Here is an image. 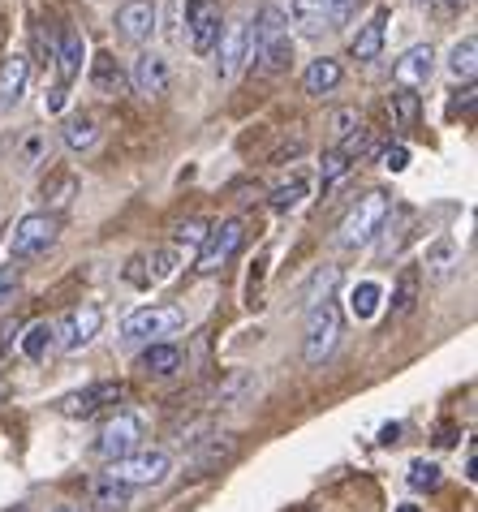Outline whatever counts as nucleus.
<instances>
[{"label":"nucleus","mask_w":478,"mask_h":512,"mask_svg":"<svg viewBox=\"0 0 478 512\" xmlns=\"http://www.w3.org/2000/svg\"><path fill=\"white\" fill-rule=\"evenodd\" d=\"M388 211H392V194H388V190H367L354 207H349V216L341 220L336 246H341V250H362V246H371V241L379 237V229H384Z\"/></svg>","instance_id":"1"},{"label":"nucleus","mask_w":478,"mask_h":512,"mask_svg":"<svg viewBox=\"0 0 478 512\" xmlns=\"http://www.w3.org/2000/svg\"><path fill=\"white\" fill-rule=\"evenodd\" d=\"M181 327H186V310L173 302H151L143 310H134V315H125L121 340L125 345H160V340L181 332Z\"/></svg>","instance_id":"2"},{"label":"nucleus","mask_w":478,"mask_h":512,"mask_svg":"<svg viewBox=\"0 0 478 512\" xmlns=\"http://www.w3.org/2000/svg\"><path fill=\"white\" fill-rule=\"evenodd\" d=\"M143 435H147V426L138 414H130V409H121V414H112L104 426H100V435H95V444L91 452L100 461H121V457H130V452L143 448Z\"/></svg>","instance_id":"3"},{"label":"nucleus","mask_w":478,"mask_h":512,"mask_svg":"<svg viewBox=\"0 0 478 512\" xmlns=\"http://www.w3.org/2000/svg\"><path fill=\"white\" fill-rule=\"evenodd\" d=\"M336 340H341V306L328 297V302L311 306V315H306V336H302L306 366H323V362H328V353L336 349Z\"/></svg>","instance_id":"4"},{"label":"nucleus","mask_w":478,"mask_h":512,"mask_svg":"<svg viewBox=\"0 0 478 512\" xmlns=\"http://www.w3.org/2000/svg\"><path fill=\"white\" fill-rule=\"evenodd\" d=\"M168 469H173L168 452H160V448H138V452H130V457L112 461L108 465V478L134 491V487H160V482L168 478Z\"/></svg>","instance_id":"5"},{"label":"nucleus","mask_w":478,"mask_h":512,"mask_svg":"<svg viewBox=\"0 0 478 512\" xmlns=\"http://www.w3.org/2000/svg\"><path fill=\"white\" fill-rule=\"evenodd\" d=\"M61 233V220L52 216V211H26V216L13 224V241H9V254L18 263L35 259V254H48V246Z\"/></svg>","instance_id":"6"},{"label":"nucleus","mask_w":478,"mask_h":512,"mask_svg":"<svg viewBox=\"0 0 478 512\" xmlns=\"http://www.w3.org/2000/svg\"><path fill=\"white\" fill-rule=\"evenodd\" d=\"M224 31V5L220 0H186V39L194 56H212Z\"/></svg>","instance_id":"7"},{"label":"nucleus","mask_w":478,"mask_h":512,"mask_svg":"<svg viewBox=\"0 0 478 512\" xmlns=\"http://www.w3.org/2000/svg\"><path fill=\"white\" fill-rule=\"evenodd\" d=\"M242 241H246V224L242 220H220V224H212L207 237H203V246H199V263H194V272H199V276L220 272V267L229 263L237 250H242Z\"/></svg>","instance_id":"8"},{"label":"nucleus","mask_w":478,"mask_h":512,"mask_svg":"<svg viewBox=\"0 0 478 512\" xmlns=\"http://www.w3.org/2000/svg\"><path fill=\"white\" fill-rule=\"evenodd\" d=\"M100 327H104V310L95 302H82V306L69 310L61 327H56V345L65 353H82L95 336H100Z\"/></svg>","instance_id":"9"},{"label":"nucleus","mask_w":478,"mask_h":512,"mask_svg":"<svg viewBox=\"0 0 478 512\" xmlns=\"http://www.w3.org/2000/svg\"><path fill=\"white\" fill-rule=\"evenodd\" d=\"M160 26V5L156 0H125V5L117 9V35L125 39V44H138L143 48L151 35H156Z\"/></svg>","instance_id":"10"},{"label":"nucleus","mask_w":478,"mask_h":512,"mask_svg":"<svg viewBox=\"0 0 478 512\" xmlns=\"http://www.w3.org/2000/svg\"><path fill=\"white\" fill-rule=\"evenodd\" d=\"M435 74V48L431 44H414L397 56V65H392V82H397V91H418L427 87Z\"/></svg>","instance_id":"11"},{"label":"nucleus","mask_w":478,"mask_h":512,"mask_svg":"<svg viewBox=\"0 0 478 512\" xmlns=\"http://www.w3.org/2000/svg\"><path fill=\"white\" fill-rule=\"evenodd\" d=\"M121 383H91V388H82V392H69L56 401V414L61 418H91V414H100L104 405L112 401H121Z\"/></svg>","instance_id":"12"},{"label":"nucleus","mask_w":478,"mask_h":512,"mask_svg":"<svg viewBox=\"0 0 478 512\" xmlns=\"http://www.w3.org/2000/svg\"><path fill=\"white\" fill-rule=\"evenodd\" d=\"M130 82H134V91H138V95H147V99H164L168 82H173V69H168V56H160L156 48L138 52Z\"/></svg>","instance_id":"13"},{"label":"nucleus","mask_w":478,"mask_h":512,"mask_svg":"<svg viewBox=\"0 0 478 512\" xmlns=\"http://www.w3.org/2000/svg\"><path fill=\"white\" fill-rule=\"evenodd\" d=\"M410 237H414V211L392 203L388 220H384V229H379V259H384V263H388V259H397Z\"/></svg>","instance_id":"14"},{"label":"nucleus","mask_w":478,"mask_h":512,"mask_svg":"<svg viewBox=\"0 0 478 512\" xmlns=\"http://www.w3.org/2000/svg\"><path fill=\"white\" fill-rule=\"evenodd\" d=\"M216 52H220V78H237V69L246 65V18L224 22Z\"/></svg>","instance_id":"15"},{"label":"nucleus","mask_w":478,"mask_h":512,"mask_svg":"<svg viewBox=\"0 0 478 512\" xmlns=\"http://www.w3.org/2000/svg\"><path fill=\"white\" fill-rule=\"evenodd\" d=\"M384 35H388V9H379L375 18H367L358 26V35L349 39V56H354V61H375L379 52H384Z\"/></svg>","instance_id":"16"},{"label":"nucleus","mask_w":478,"mask_h":512,"mask_svg":"<svg viewBox=\"0 0 478 512\" xmlns=\"http://www.w3.org/2000/svg\"><path fill=\"white\" fill-rule=\"evenodd\" d=\"M56 74H61V87L65 82H74L82 74V65H87V39H82L74 26H65L61 31V44H56Z\"/></svg>","instance_id":"17"},{"label":"nucleus","mask_w":478,"mask_h":512,"mask_svg":"<svg viewBox=\"0 0 478 512\" xmlns=\"http://www.w3.org/2000/svg\"><path fill=\"white\" fill-rule=\"evenodd\" d=\"M26 82H31V61L13 52L9 61L0 65V112H9L26 95Z\"/></svg>","instance_id":"18"},{"label":"nucleus","mask_w":478,"mask_h":512,"mask_svg":"<svg viewBox=\"0 0 478 512\" xmlns=\"http://www.w3.org/2000/svg\"><path fill=\"white\" fill-rule=\"evenodd\" d=\"M341 78H345V69L336 56H319V61L306 65V74H302V91L306 95H328L341 87Z\"/></svg>","instance_id":"19"},{"label":"nucleus","mask_w":478,"mask_h":512,"mask_svg":"<svg viewBox=\"0 0 478 512\" xmlns=\"http://www.w3.org/2000/svg\"><path fill=\"white\" fill-rule=\"evenodd\" d=\"M91 87L100 95H121L130 87V78H125V69L117 65V56L112 52H95L91 56Z\"/></svg>","instance_id":"20"},{"label":"nucleus","mask_w":478,"mask_h":512,"mask_svg":"<svg viewBox=\"0 0 478 512\" xmlns=\"http://www.w3.org/2000/svg\"><path fill=\"white\" fill-rule=\"evenodd\" d=\"M138 366H143L147 375H156V379H164V375H177L181 366H186V353H181L173 340H160V345H147L143 349V358H138Z\"/></svg>","instance_id":"21"},{"label":"nucleus","mask_w":478,"mask_h":512,"mask_svg":"<svg viewBox=\"0 0 478 512\" xmlns=\"http://www.w3.org/2000/svg\"><path fill=\"white\" fill-rule=\"evenodd\" d=\"M418 297H423V272H418V267L410 263V267H401L397 289H392V319L414 315V310H418Z\"/></svg>","instance_id":"22"},{"label":"nucleus","mask_w":478,"mask_h":512,"mask_svg":"<svg viewBox=\"0 0 478 512\" xmlns=\"http://www.w3.org/2000/svg\"><path fill=\"white\" fill-rule=\"evenodd\" d=\"M237 457V439L233 435H207L199 448H194V457L190 465L194 469H220V465H229Z\"/></svg>","instance_id":"23"},{"label":"nucleus","mask_w":478,"mask_h":512,"mask_svg":"<svg viewBox=\"0 0 478 512\" xmlns=\"http://www.w3.org/2000/svg\"><path fill=\"white\" fill-rule=\"evenodd\" d=\"M457 263H461V250L453 237H435L427 246V276L431 280H448L457 272Z\"/></svg>","instance_id":"24"},{"label":"nucleus","mask_w":478,"mask_h":512,"mask_svg":"<svg viewBox=\"0 0 478 512\" xmlns=\"http://www.w3.org/2000/svg\"><path fill=\"white\" fill-rule=\"evenodd\" d=\"M18 349H22V358H31V362H44L48 353L56 349V323H48V319L31 323V327H26V332H22Z\"/></svg>","instance_id":"25"},{"label":"nucleus","mask_w":478,"mask_h":512,"mask_svg":"<svg viewBox=\"0 0 478 512\" xmlns=\"http://www.w3.org/2000/svg\"><path fill=\"white\" fill-rule=\"evenodd\" d=\"M61 138H65V147L69 151H91L95 142H100V125H95V117H69L65 121V130H61Z\"/></svg>","instance_id":"26"},{"label":"nucleus","mask_w":478,"mask_h":512,"mask_svg":"<svg viewBox=\"0 0 478 512\" xmlns=\"http://www.w3.org/2000/svg\"><path fill=\"white\" fill-rule=\"evenodd\" d=\"M474 56H478V39H474V35H461L457 44L448 48V74L474 82V65H478Z\"/></svg>","instance_id":"27"},{"label":"nucleus","mask_w":478,"mask_h":512,"mask_svg":"<svg viewBox=\"0 0 478 512\" xmlns=\"http://www.w3.org/2000/svg\"><path fill=\"white\" fill-rule=\"evenodd\" d=\"M293 22L306 39H315L328 26V9H323V0H293Z\"/></svg>","instance_id":"28"},{"label":"nucleus","mask_w":478,"mask_h":512,"mask_svg":"<svg viewBox=\"0 0 478 512\" xmlns=\"http://www.w3.org/2000/svg\"><path fill=\"white\" fill-rule=\"evenodd\" d=\"M74 194H78V177L74 173H52L48 181H44V198H48V207H52V216L56 211H65L69 203H74Z\"/></svg>","instance_id":"29"},{"label":"nucleus","mask_w":478,"mask_h":512,"mask_svg":"<svg viewBox=\"0 0 478 512\" xmlns=\"http://www.w3.org/2000/svg\"><path fill=\"white\" fill-rule=\"evenodd\" d=\"M91 500H95V508H104V512H121V508H130V487H121V482H112V478H95L91 482Z\"/></svg>","instance_id":"30"},{"label":"nucleus","mask_w":478,"mask_h":512,"mask_svg":"<svg viewBox=\"0 0 478 512\" xmlns=\"http://www.w3.org/2000/svg\"><path fill=\"white\" fill-rule=\"evenodd\" d=\"M306 194H311V181H306L302 173H293L289 181H280V186L272 190V207L276 211H293L306 203Z\"/></svg>","instance_id":"31"},{"label":"nucleus","mask_w":478,"mask_h":512,"mask_svg":"<svg viewBox=\"0 0 478 512\" xmlns=\"http://www.w3.org/2000/svg\"><path fill=\"white\" fill-rule=\"evenodd\" d=\"M341 284V267L336 263H328V267H319V272L311 276V284H306V302L311 306H319V302H328L332 297V289Z\"/></svg>","instance_id":"32"},{"label":"nucleus","mask_w":478,"mask_h":512,"mask_svg":"<svg viewBox=\"0 0 478 512\" xmlns=\"http://www.w3.org/2000/svg\"><path fill=\"white\" fill-rule=\"evenodd\" d=\"M405 482H410V491H435L444 482V469L435 461H414L410 474H405Z\"/></svg>","instance_id":"33"},{"label":"nucleus","mask_w":478,"mask_h":512,"mask_svg":"<svg viewBox=\"0 0 478 512\" xmlns=\"http://www.w3.org/2000/svg\"><path fill=\"white\" fill-rule=\"evenodd\" d=\"M207 229H212L207 220H181L177 229H173V250H199Z\"/></svg>","instance_id":"34"},{"label":"nucleus","mask_w":478,"mask_h":512,"mask_svg":"<svg viewBox=\"0 0 478 512\" xmlns=\"http://www.w3.org/2000/svg\"><path fill=\"white\" fill-rule=\"evenodd\" d=\"M349 310H354V319H371L379 310V284L375 280H362L354 297H349Z\"/></svg>","instance_id":"35"},{"label":"nucleus","mask_w":478,"mask_h":512,"mask_svg":"<svg viewBox=\"0 0 478 512\" xmlns=\"http://www.w3.org/2000/svg\"><path fill=\"white\" fill-rule=\"evenodd\" d=\"M349 173V160H345V155L341 151H323V160H319V181H323V190H328V186H336V181H341Z\"/></svg>","instance_id":"36"},{"label":"nucleus","mask_w":478,"mask_h":512,"mask_svg":"<svg viewBox=\"0 0 478 512\" xmlns=\"http://www.w3.org/2000/svg\"><path fill=\"white\" fill-rule=\"evenodd\" d=\"M358 130H362L358 108H336V112H332V138H336V147H341L345 138H354Z\"/></svg>","instance_id":"37"},{"label":"nucleus","mask_w":478,"mask_h":512,"mask_svg":"<svg viewBox=\"0 0 478 512\" xmlns=\"http://www.w3.org/2000/svg\"><path fill=\"white\" fill-rule=\"evenodd\" d=\"M392 117L401 125H414L418 121V91H392Z\"/></svg>","instance_id":"38"},{"label":"nucleus","mask_w":478,"mask_h":512,"mask_svg":"<svg viewBox=\"0 0 478 512\" xmlns=\"http://www.w3.org/2000/svg\"><path fill=\"white\" fill-rule=\"evenodd\" d=\"M125 280H130L134 289H151V284H156V280H151V263H147V254H134V259L125 263Z\"/></svg>","instance_id":"39"},{"label":"nucleus","mask_w":478,"mask_h":512,"mask_svg":"<svg viewBox=\"0 0 478 512\" xmlns=\"http://www.w3.org/2000/svg\"><path fill=\"white\" fill-rule=\"evenodd\" d=\"M323 9H328V26H349L358 0H323Z\"/></svg>","instance_id":"40"},{"label":"nucleus","mask_w":478,"mask_h":512,"mask_svg":"<svg viewBox=\"0 0 478 512\" xmlns=\"http://www.w3.org/2000/svg\"><path fill=\"white\" fill-rule=\"evenodd\" d=\"M384 168H388V173H405V168H410V147H405V142H392V147H384Z\"/></svg>","instance_id":"41"},{"label":"nucleus","mask_w":478,"mask_h":512,"mask_svg":"<svg viewBox=\"0 0 478 512\" xmlns=\"http://www.w3.org/2000/svg\"><path fill=\"white\" fill-rule=\"evenodd\" d=\"M18 289H22V267H18V263H13V267H0V306H5Z\"/></svg>","instance_id":"42"},{"label":"nucleus","mask_w":478,"mask_h":512,"mask_svg":"<svg viewBox=\"0 0 478 512\" xmlns=\"http://www.w3.org/2000/svg\"><path fill=\"white\" fill-rule=\"evenodd\" d=\"M61 104H65V87H61V82H56L52 95L44 99V108H48V112H61Z\"/></svg>","instance_id":"43"},{"label":"nucleus","mask_w":478,"mask_h":512,"mask_svg":"<svg viewBox=\"0 0 478 512\" xmlns=\"http://www.w3.org/2000/svg\"><path fill=\"white\" fill-rule=\"evenodd\" d=\"M397 439H401V426L392 422V426H384V435H379V444H397Z\"/></svg>","instance_id":"44"},{"label":"nucleus","mask_w":478,"mask_h":512,"mask_svg":"<svg viewBox=\"0 0 478 512\" xmlns=\"http://www.w3.org/2000/svg\"><path fill=\"white\" fill-rule=\"evenodd\" d=\"M52 512H82V508H78V504H56Z\"/></svg>","instance_id":"45"},{"label":"nucleus","mask_w":478,"mask_h":512,"mask_svg":"<svg viewBox=\"0 0 478 512\" xmlns=\"http://www.w3.org/2000/svg\"><path fill=\"white\" fill-rule=\"evenodd\" d=\"M0 401H5V383H0Z\"/></svg>","instance_id":"46"}]
</instances>
